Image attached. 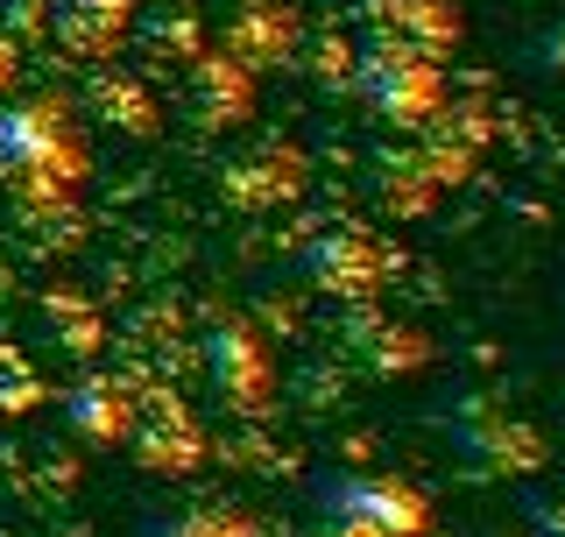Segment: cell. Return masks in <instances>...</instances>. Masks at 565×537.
<instances>
[{"label": "cell", "instance_id": "1", "mask_svg": "<svg viewBox=\"0 0 565 537\" xmlns=\"http://www.w3.org/2000/svg\"><path fill=\"white\" fill-rule=\"evenodd\" d=\"M85 177V149L78 128L57 99H14L0 106V185H14L29 206L64 199Z\"/></svg>", "mask_w": 565, "mask_h": 537}, {"label": "cell", "instance_id": "2", "mask_svg": "<svg viewBox=\"0 0 565 537\" xmlns=\"http://www.w3.org/2000/svg\"><path fill=\"white\" fill-rule=\"evenodd\" d=\"M311 503L326 509L332 537H424L431 530V503L411 481H388V474H332L311 488Z\"/></svg>", "mask_w": 565, "mask_h": 537}, {"label": "cell", "instance_id": "3", "mask_svg": "<svg viewBox=\"0 0 565 537\" xmlns=\"http://www.w3.org/2000/svg\"><path fill=\"white\" fill-rule=\"evenodd\" d=\"M361 93L382 120L424 128V120H438V106H446V78H438V57L424 43H411V35H375V43L361 50Z\"/></svg>", "mask_w": 565, "mask_h": 537}, {"label": "cell", "instance_id": "4", "mask_svg": "<svg viewBox=\"0 0 565 537\" xmlns=\"http://www.w3.org/2000/svg\"><path fill=\"white\" fill-rule=\"evenodd\" d=\"M205 368H212V389H220L226 410H241V418H255V410H269L276 397V361L269 347H262L247 326H220L205 339Z\"/></svg>", "mask_w": 565, "mask_h": 537}, {"label": "cell", "instance_id": "5", "mask_svg": "<svg viewBox=\"0 0 565 537\" xmlns=\"http://www.w3.org/2000/svg\"><path fill=\"white\" fill-rule=\"evenodd\" d=\"M311 276L326 283L332 297H347V304H367L382 291V248L367 241V234H326L311 248Z\"/></svg>", "mask_w": 565, "mask_h": 537}, {"label": "cell", "instance_id": "6", "mask_svg": "<svg viewBox=\"0 0 565 537\" xmlns=\"http://www.w3.org/2000/svg\"><path fill=\"white\" fill-rule=\"evenodd\" d=\"M459 445H467L473 460H488L494 474H530L537 467V439H530V424H516L509 410L488 403V418L473 424V432H459Z\"/></svg>", "mask_w": 565, "mask_h": 537}, {"label": "cell", "instance_id": "7", "mask_svg": "<svg viewBox=\"0 0 565 537\" xmlns=\"http://www.w3.org/2000/svg\"><path fill=\"white\" fill-rule=\"evenodd\" d=\"M64 403H71V432H78V439H99V445L128 439L135 418H141V410H128V397H120L114 382H78Z\"/></svg>", "mask_w": 565, "mask_h": 537}, {"label": "cell", "instance_id": "8", "mask_svg": "<svg viewBox=\"0 0 565 537\" xmlns=\"http://www.w3.org/2000/svg\"><path fill=\"white\" fill-rule=\"evenodd\" d=\"M141 453H149V467H163V474H184V460L199 453V424H191L177 403H156V410H141Z\"/></svg>", "mask_w": 565, "mask_h": 537}, {"label": "cell", "instance_id": "9", "mask_svg": "<svg viewBox=\"0 0 565 537\" xmlns=\"http://www.w3.org/2000/svg\"><path fill=\"white\" fill-rule=\"evenodd\" d=\"M43 397V382H35V368L22 361L14 347H0V418H22V410Z\"/></svg>", "mask_w": 565, "mask_h": 537}, {"label": "cell", "instance_id": "10", "mask_svg": "<svg viewBox=\"0 0 565 537\" xmlns=\"http://www.w3.org/2000/svg\"><path fill=\"white\" fill-rule=\"evenodd\" d=\"M149 537H247L234 516H163V530Z\"/></svg>", "mask_w": 565, "mask_h": 537}, {"label": "cell", "instance_id": "11", "mask_svg": "<svg viewBox=\"0 0 565 537\" xmlns=\"http://www.w3.org/2000/svg\"><path fill=\"white\" fill-rule=\"evenodd\" d=\"M544 57H552V64L565 71V29H552V35H544Z\"/></svg>", "mask_w": 565, "mask_h": 537}, {"label": "cell", "instance_id": "12", "mask_svg": "<svg viewBox=\"0 0 565 537\" xmlns=\"http://www.w3.org/2000/svg\"><path fill=\"white\" fill-rule=\"evenodd\" d=\"M8 78H14V43L0 35V93H8Z\"/></svg>", "mask_w": 565, "mask_h": 537}]
</instances>
